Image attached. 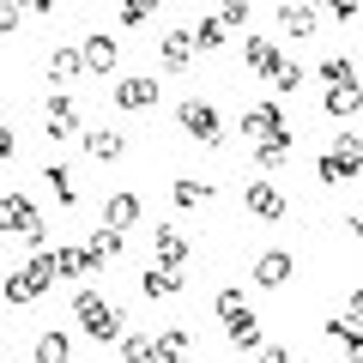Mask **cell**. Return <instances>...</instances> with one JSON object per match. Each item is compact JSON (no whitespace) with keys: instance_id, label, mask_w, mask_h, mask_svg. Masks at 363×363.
I'll return each mask as SVG.
<instances>
[{"instance_id":"cell-14","label":"cell","mask_w":363,"mask_h":363,"mask_svg":"<svg viewBox=\"0 0 363 363\" xmlns=\"http://www.w3.org/2000/svg\"><path fill=\"white\" fill-rule=\"evenodd\" d=\"M116 104L128 109H152L157 104V79H145V73H128V79H116Z\"/></svg>"},{"instance_id":"cell-15","label":"cell","mask_w":363,"mask_h":363,"mask_svg":"<svg viewBox=\"0 0 363 363\" xmlns=\"http://www.w3.org/2000/svg\"><path fill=\"white\" fill-rule=\"evenodd\" d=\"M291 272H297V260H291L285 248H267V255L255 260V285H267V291H279V285H291Z\"/></svg>"},{"instance_id":"cell-21","label":"cell","mask_w":363,"mask_h":363,"mask_svg":"<svg viewBox=\"0 0 363 363\" xmlns=\"http://www.w3.org/2000/svg\"><path fill=\"white\" fill-rule=\"evenodd\" d=\"M169 200H176L182 212H188V206H206V200H212V182H194V176H176V182H169Z\"/></svg>"},{"instance_id":"cell-18","label":"cell","mask_w":363,"mask_h":363,"mask_svg":"<svg viewBox=\"0 0 363 363\" xmlns=\"http://www.w3.org/2000/svg\"><path fill=\"white\" fill-rule=\"evenodd\" d=\"M140 218H145L140 194H109V200H104V224H116V230H133Z\"/></svg>"},{"instance_id":"cell-4","label":"cell","mask_w":363,"mask_h":363,"mask_svg":"<svg viewBox=\"0 0 363 363\" xmlns=\"http://www.w3.org/2000/svg\"><path fill=\"white\" fill-rule=\"evenodd\" d=\"M218 315H224V339H230L236 351L260 345V315L242 303V291H218Z\"/></svg>"},{"instance_id":"cell-20","label":"cell","mask_w":363,"mask_h":363,"mask_svg":"<svg viewBox=\"0 0 363 363\" xmlns=\"http://www.w3.org/2000/svg\"><path fill=\"white\" fill-rule=\"evenodd\" d=\"M194 357V339H188V327H169V333H157V363H188Z\"/></svg>"},{"instance_id":"cell-25","label":"cell","mask_w":363,"mask_h":363,"mask_svg":"<svg viewBox=\"0 0 363 363\" xmlns=\"http://www.w3.org/2000/svg\"><path fill=\"white\" fill-rule=\"evenodd\" d=\"M79 73H85V55L79 49H55L49 55V79L55 85H67V79H79Z\"/></svg>"},{"instance_id":"cell-24","label":"cell","mask_w":363,"mask_h":363,"mask_svg":"<svg viewBox=\"0 0 363 363\" xmlns=\"http://www.w3.org/2000/svg\"><path fill=\"white\" fill-rule=\"evenodd\" d=\"M327 339H333L339 351H363V327L351 321V315H327Z\"/></svg>"},{"instance_id":"cell-38","label":"cell","mask_w":363,"mask_h":363,"mask_svg":"<svg viewBox=\"0 0 363 363\" xmlns=\"http://www.w3.org/2000/svg\"><path fill=\"white\" fill-rule=\"evenodd\" d=\"M345 315H351V321L363 327V291H351V297H345Z\"/></svg>"},{"instance_id":"cell-12","label":"cell","mask_w":363,"mask_h":363,"mask_svg":"<svg viewBox=\"0 0 363 363\" xmlns=\"http://www.w3.org/2000/svg\"><path fill=\"white\" fill-rule=\"evenodd\" d=\"M182 285H188V267H164V260H152V267L140 272V291H145V297H176Z\"/></svg>"},{"instance_id":"cell-30","label":"cell","mask_w":363,"mask_h":363,"mask_svg":"<svg viewBox=\"0 0 363 363\" xmlns=\"http://www.w3.org/2000/svg\"><path fill=\"white\" fill-rule=\"evenodd\" d=\"M285 157H291V140H260V145H255V164H260V169H279Z\"/></svg>"},{"instance_id":"cell-16","label":"cell","mask_w":363,"mask_h":363,"mask_svg":"<svg viewBox=\"0 0 363 363\" xmlns=\"http://www.w3.org/2000/svg\"><path fill=\"white\" fill-rule=\"evenodd\" d=\"M79 55H85V73H116V61H121L116 37H85V43H79Z\"/></svg>"},{"instance_id":"cell-17","label":"cell","mask_w":363,"mask_h":363,"mask_svg":"<svg viewBox=\"0 0 363 363\" xmlns=\"http://www.w3.org/2000/svg\"><path fill=\"white\" fill-rule=\"evenodd\" d=\"M79 145H85L91 157H104V164H116V157L128 152V140H121L116 128H85V133H79Z\"/></svg>"},{"instance_id":"cell-41","label":"cell","mask_w":363,"mask_h":363,"mask_svg":"<svg viewBox=\"0 0 363 363\" xmlns=\"http://www.w3.org/2000/svg\"><path fill=\"white\" fill-rule=\"evenodd\" d=\"M25 13H55V0H18Z\"/></svg>"},{"instance_id":"cell-32","label":"cell","mask_w":363,"mask_h":363,"mask_svg":"<svg viewBox=\"0 0 363 363\" xmlns=\"http://www.w3.org/2000/svg\"><path fill=\"white\" fill-rule=\"evenodd\" d=\"M267 79H272V85H279V91H297V85H303V67L291 61V55H279V67H272Z\"/></svg>"},{"instance_id":"cell-43","label":"cell","mask_w":363,"mask_h":363,"mask_svg":"<svg viewBox=\"0 0 363 363\" xmlns=\"http://www.w3.org/2000/svg\"><path fill=\"white\" fill-rule=\"evenodd\" d=\"M345 363H363V351H345Z\"/></svg>"},{"instance_id":"cell-7","label":"cell","mask_w":363,"mask_h":363,"mask_svg":"<svg viewBox=\"0 0 363 363\" xmlns=\"http://www.w3.org/2000/svg\"><path fill=\"white\" fill-rule=\"evenodd\" d=\"M182 133L188 140H200V145H224V121H218V109L212 104H182Z\"/></svg>"},{"instance_id":"cell-35","label":"cell","mask_w":363,"mask_h":363,"mask_svg":"<svg viewBox=\"0 0 363 363\" xmlns=\"http://www.w3.org/2000/svg\"><path fill=\"white\" fill-rule=\"evenodd\" d=\"M218 18L224 25H248V0H218Z\"/></svg>"},{"instance_id":"cell-6","label":"cell","mask_w":363,"mask_h":363,"mask_svg":"<svg viewBox=\"0 0 363 363\" xmlns=\"http://www.w3.org/2000/svg\"><path fill=\"white\" fill-rule=\"evenodd\" d=\"M242 212L248 218H260V224H285L291 218V200L272 188V182H248L242 188Z\"/></svg>"},{"instance_id":"cell-27","label":"cell","mask_w":363,"mask_h":363,"mask_svg":"<svg viewBox=\"0 0 363 363\" xmlns=\"http://www.w3.org/2000/svg\"><path fill=\"white\" fill-rule=\"evenodd\" d=\"M188 30H194V49H224V37H230V25H224L218 13L200 18V25H188Z\"/></svg>"},{"instance_id":"cell-36","label":"cell","mask_w":363,"mask_h":363,"mask_svg":"<svg viewBox=\"0 0 363 363\" xmlns=\"http://www.w3.org/2000/svg\"><path fill=\"white\" fill-rule=\"evenodd\" d=\"M18 13H25L18 0H0V37H6V30H18Z\"/></svg>"},{"instance_id":"cell-42","label":"cell","mask_w":363,"mask_h":363,"mask_svg":"<svg viewBox=\"0 0 363 363\" xmlns=\"http://www.w3.org/2000/svg\"><path fill=\"white\" fill-rule=\"evenodd\" d=\"M351 236H357V242H363V212H357V218H351Z\"/></svg>"},{"instance_id":"cell-29","label":"cell","mask_w":363,"mask_h":363,"mask_svg":"<svg viewBox=\"0 0 363 363\" xmlns=\"http://www.w3.org/2000/svg\"><path fill=\"white\" fill-rule=\"evenodd\" d=\"M67 357H73V339L67 333H43L37 339V363H67Z\"/></svg>"},{"instance_id":"cell-13","label":"cell","mask_w":363,"mask_h":363,"mask_svg":"<svg viewBox=\"0 0 363 363\" xmlns=\"http://www.w3.org/2000/svg\"><path fill=\"white\" fill-rule=\"evenodd\" d=\"M152 248H157L164 267H188V260H194V242H188L176 224H157V230H152Z\"/></svg>"},{"instance_id":"cell-40","label":"cell","mask_w":363,"mask_h":363,"mask_svg":"<svg viewBox=\"0 0 363 363\" xmlns=\"http://www.w3.org/2000/svg\"><path fill=\"white\" fill-rule=\"evenodd\" d=\"M260 363H291V351L285 345H267V357H260Z\"/></svg>"},{"instance_id":"cell-10","label":"cell","mask_w":363,"mask_h":363,"mask_svg":"<svg viewBox=\"0 0 363 363\" xmlns=\"http://www.w3.org/2000/svg\"><path fill=\"white\" fill-rule=\"evenodd\" d=\"M321 109H327L333 121H351V116L363 109V85H357V79H333V85L321 91Z\"/></svg>"},{"instance_id":"cell-33","label":"cell","mask_w":363,"mask_h":363,"mask_svg":"<svg viewBox=\"0 0 363 363\" xmlns=\"http://www.w3.org/2000/svg\"><path fill=\"white\" fill-rule=\"evenodd\" d=\"M43 176H49V188H55V200H61V206H73V176H67L61 164H49V169H43Z\"/></svg>"},{"instance_id":"cell-9","label":"cell","mask_w":363,"mask_h":363,"mask_svg":"<svg viewBox=\"0 0 363 363\" xmlns=\"http://www.w3.org/2000/svg\"><path fill=\"white\" fill-rule=\"evenodd\" d=\"M43 128H49V140H79V104L73 97H61V91H55L49 104H43Z\"/></svg>"},{"instance_id":"cell-22","label":"cell","mask_w":363,"mask_h":363,"mask_svg":"<svg viewBox=\"0 0 363 363\" xmlns=\"http://www.w3.org/2000/svg\"><path fill=\"white\" fill-rule=\"evenodd\" d=\"M85 248H91V260H97V267H109V260L121 255V230H116V224H97Z\"/></svg>"},{"instance_id":"cell-5","label":"cell","mask_w":363,"mask_h":363,"mask_svg":"<svg viewBox=\"0 0 363 363\" xmlns=\"http://www.w3.org/2000/svg\"><path fill=\"white\" fill-rule=\"evenodd\" d=\"M49 285H55V260H49V255H37V260H25V267H13V272H6L0 297H6V303H37Z\"/></svg>"},{"instance_id":"cell-23","label":"cell","mask_w":363,"mask_h":363,"mask_svg":"<svg viewBox=\"0 0 363 363\" xmlns=\"http://www.w3.org/2000/svg\"><path fill=\"white\" fill-rule=\"evenodd\" d=\"M279 25H285V37H315L321 30L315 25V6H291V0L279 6Z\"/></svg>"},{"instance_id":"cell-2","label":"cell","mask_w":363,"mask_h":363,"mask_svg":"<svg viewBox=\"0 0 363 363\" xmlns=\"http://www.w3.org/2000/svg\"><path fill=\"white\" fill-rule=\"evenodd\" d=\"M315 176H321L327 188H345V182H357V176H363V140H357V133H339V140L321 152Z\"/></svg>"},{"instance_id":"cell-34","label":"cell","mask_w":363,"mask_h":363,"mask_svg":"<svg viewBox=\"0 0 363 363\" xmlns=\"http://www.w3.org/2000/svg\"><path fill=\"white\" fill-rule=\"evenodd\" d=\"M321 79H327V85H333V79H357V67H351L345 55H327V61H321Z\"/></svg>"},{"instance_id":"cell-8","label":"cell","mask_w":363,"mask_h":363,"mask_svg":"<svg viewBox=\"0 0 363 363\" xmlns=\"http://www.w3.org/2000/svg\"><path fill=\"white\" fill-rule=\"evenodd\" d=\"M242 133H248V140H291V121H285L279 104H255L242 116Z\"/></svg>"},{"instance_id":"cell-3","label":"cell","mask_w":363,"mask_h":363,"mask_svg":"<svg viewBox=\"0 0 363 363\" xmlns=\"http://www.w3.org/2000/svg\"><path fill=\"white\" fill-rule=\"evenodd\" d=\"M0 236H25V242H49V230H43V212L30 194H0Z\"/></svg>"},{"instance_id":"cell-28","label":"cell","mask_w":363,"mask_h":363,"mask_svg":"<svg viewBox=\"0 0 363 363\" xmlns=\"http://www.w3.org/2000/svg\"><path fill=\"white\" fill-rule=\"evenodd\" d=\"M121 363H157V339H145V333H121Z\"/></svg>"},{"instance_id":"cell-31","label":"cell","mask_w":363,"mask_h":363,"mask_svg":"<svg viewBox=\"0 0 363 363\" xmlns=\"http://www.w3.org/2000/svg\"><path fill=\"white\" fill-rule=\"evenodd\" d=\"M152 13H157V0H121V25H128V30H145Z\"/></svg>"},{"instance_id":"cell-1","label":"cell","mask_w":363,"mask_h":363,"mask_svg":"<svg viewBox=\"0 0 363 363\" xmlns=\"http://www.w3.org/2000/svg\"><path fill=\"white\" fill-rule=\"evenodd\" d=\"M73 321L85 339H97V345H109V339H121V315L109 297H97V291H79L73 297Z\"/></svg>"},{"instance_id":"cell-39","label":"cell","mask_w":363,"mask_h":363,"mask_svg":"<svg viewBox=\"0 0 363 363\" xmlns=\"http://www.w3.org/2000/svg\"><path fill=\"white\" fill-rule=\"evenodd\" d=\"M6 157H13V128L0 121V164H6Z\"/></svg>"},{"instance_id":"cell-11","label":"cell","mask_w":363,"mask_h":363,"mask_svg":"<svg viewBox=\"0 0 363 363\" xmlns=\"http://www.w3.org/2000/svg\"><path fill=\"white\" fill-rule=\"evenodd\" d=\"M194 30L182 25V30H169L164 37V49H157V61H164V73H188V67H194Z\"/></svg>"},{"instance_id":"cell-19","label":"cell","mask_w":363,"mask_h":363,"mask_svg":"<svg viewBox=\"0 0 363 363\" xmlns=\"http://www.w3.org/2000/svg\"><path fill=\"white\" fill-rule=\"evenodd\" d=\"M49 260H55V279H85V272H97L91 248H49Z\"/></svg>"},{"instance_id":"cell-37","label":"cell","mask_w":363,"mask_h":363,"mask_svg":"<svg viewBox=\"0 0 363 363\" xmlns=\"http://www.w3.org/2000/svg\"><path fill=\"white\" fill-rule=\"evenodd\" d=\"M315 6H321V13H339L351 25V18H357V0H315Z\"/></svg>"},{"instance_id":"cell-26","label":"cell","mask_w":363,"mask_h":363,"mask_svg":"<svg viewBox=\"0 0 363 363\" xmlns=\"http://www.w3.org/2000/svg\"><path fill=\"white\" fill-rule=\"evenodd\" d=\"M242 61L255 67V73H272V67H279V49H272L267 37H242Z\"/></svg>"}]
</instances>
